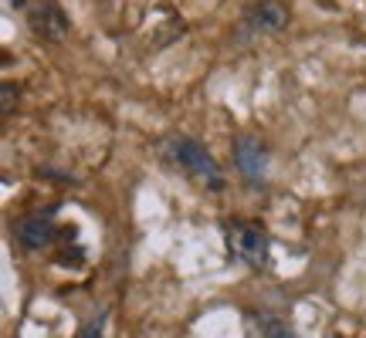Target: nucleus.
I'll list each match as a JSON object with an SVG mask.
<instances>
[{
    "mask_svg": "<svg viewBox=\"0 0 366 338\" xmlns=\"http://www.w3.org/2000/svg\"><path fill=\"white\" fill-rule=\"evenodd\" d=\"M159 153H163V163L177 169L187 183H194L197 190H204V193H224L227 190V176H224L221 163L194 135H167Z\"/></svg>",
    "mask_w": 366,
    "mask_h": 338,
    "instance_id": "f257e3e1",
    "label": "nucleus"
},
{
    "mask_svg": "<svg viewBox=\"0 0 366 338\" xmlns=\"http://www.w3.org/2000/svg\"><path fill=\"white\" fill-rule=\"evenodd\" d=\"M224 234V250L227 257L244 264L248 271H268L272 264V237L258 220L248 217H227L221 223Z\"/></svg>",
    "mask_w": 366,
    "mask_h": 338,
    "instance_id": "f03ea898",
    "label": "nucleus"
},
{
    "mask_svg": "<svg viewBox=\"0 0 366 338\" xmlns=\"http://www.w3.org/2000/svg\"><path fill=\"white\" fill-rule=\"evenodd\" d=\"M24 24L41 44H61L71 31V17L58 0H34L24 14Z\"/></svg>",
    "mask_w": 366,
    "mask_h": 338,
    "instance_id": "7ed1b4c3",
    "label": "nucleus"
},
{
    "mask_svg": "<svg viewBox=\"0 0 366 338\" xmlns=\"http://www.w3.org/2000/svg\"><path fill=\"white\" fill-rule=\"evenodd\" d=\"M14 237H17V244H21L27 254L48 250V247H54L58 240H65V237H61V227H58V213H54L51 207L34 210V213L21 217V220L14 223Z\"/></svg>",
    "mask_w": 366,
    "mask_h": 338,
    "instance_id": "20e7f679",
    "label": "nucleus"
},
{
    "mask_svg": "<svg viewBox=\"0 0 366 338\" xmlns=\"http://www.w3.org/2000/svg\"><path fill=\"white\" fill-rule=\"evenodd\" d=\"M231 156H234L237 176L248 186H264V180H268V149H264V143L258 135L241 132L231 143Z\"/></svg>",
    "mask_w": 366,
    "mask_h": 338,
    "instance_id": "39448f33",
    "label": "nucleus"
},
{
    "mask_svg": "<svg viewBox=\"0 0 366 338\" xmlns=\"http://www.w3.org/2000/svg\"><path fill=\"white\" fill-rule=\"evenodd\" d=\"M241 27L248 34H278L288 27V7L282 0H251L241 14Z\"/></svg>",
    "mask_w": 366,
    "mask_h": 338,
    "instance_id": "423d86ee",
    "label": "nucleus"
},
{
    "mask_svg": "<svg viewBox=\"0 0 366 338\" xmlns=\"http://www.w3.org/2000/svg\"><path fill=\"white\" fill-rule=\"evenodd\" d=\"M244 335L248 338H299V332L282 314L272 312H248L244 314Z\"/></svg>",
    "mask_w": 366,
    "mask_h": 338,
    "instance_id": "0eeeda50",
    "label": "nucleus"
},
{
    "mask_svg": "<svg viewBox=\"0 0 366 338\" xmlns=\"http://www.w3.org/2000/svg\"><path fill=\"white\" fill-rule=\"evenodd\" d=\"M105 325H109V314H105V312L92 314L89 322L79 328V335H75V338H105Z\"/></svg>",
    "mask_w": 366,
    "mask_h": 338,
    "instance_id": "6e6552de",
    "label": "nucleus"
},
{
    "mask_svg": "<svg viewBox=\"0 0 366 338\" xmlns=\"http://www.w3.org/2000/svg\"><path fill=\"white\" fill-rule=\"evenodd\" d=\"M17 98H21L17 85H14V81H4V105H0V116L11 118V112H14V105H17Z\"/></svg>",
    "mask_w": 366,
    "mask_h": 338,
    "instance_id": "1a4fd4ad",
    "label": "nucleus"
},
{
    "mask_svg": "<svg viewBox=\"0 0 366 338\" xmlns=\"http://www.w3.org/2000/svg\"><path fill=\"white\" fill-rule=\"evenodd\" d=\"M7 4H11L14 11H24V14H27V7H31L34 0H7Z\"/></svg>",
    "mask_w": 366,
    "mask_h": 338,
    "instance_id": "9d476101",
    "label": "nucleus"
}]
</instances>
